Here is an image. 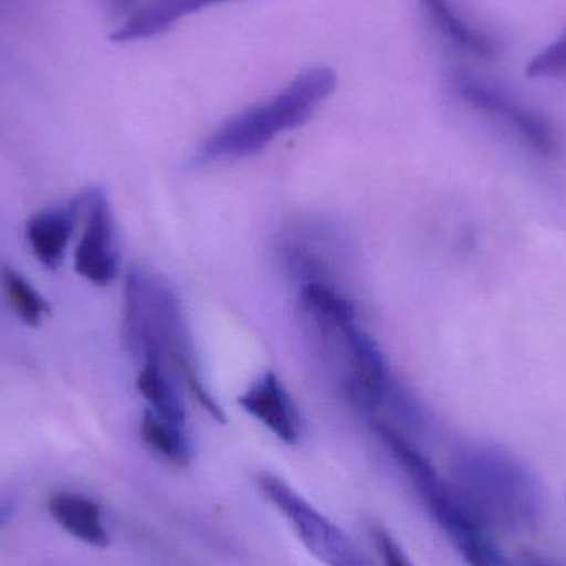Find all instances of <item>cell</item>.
Masks as SVG:
<instances>
[{
    "label": "cell",
    "instance_id": "cell-1",
    "mask_svg": "<svg viewBox=\"0 0 566 566\" xmlns=\"http://www.w3.org/2000/svg\"><path fill=\"white\" fill-rule=\"evenodd\" d=\"M452 472L455 491L492 532L531 531L541 521V482L507 449L469 446L455 454Z\"/></svg>",
    "mask_w": 566,
    "mask_h": 566
},
{
    "label": "cell",
    "instance_id": "cell-2",
    "mask_svg": "<svg viewBox=\"0 0 566 566\" xmlns=\"http://www.w3.org/2000/svg\"><path fill=\"white\" fill-rule=\"evenodd\" d=\"M123 310L129 349L143 361L168 365L195 399L206 398L209 391L196 368L188 326L175 293L142 269H129Z\"/></svg>",
    "mask_w": 566,
    "mask_h": 566
},
{
    "label": "cell",
    "instance_id": "cell-3",
    "mask_svg": "<svg viewBox=\"0 0 566 566\" xmlns=\"http://www.w3.org/2000/svg\"><path fill=\"white\" fill-rule=\"evenodd\" d=\"M336 75L328 66L303 70L277 95L239 113L216 129L199 149L201 161L239 159L262 151L282 133L298 128L335 92Z\"/></svg>",
    "mask_w": 566,
    "mask_h": 566
},
{
    "label": "cell",
    "instance_id": "cell-4",
    "mask_svg": "<svg viewBox=\"0 0 566 566\" xmlns=\"http://www.w3.org/2000/svg\"><path fill=\"white\" fill-rule=\"evenodd\" d=\"M373 426L465 565L512 566L495 542L494 532L462 501L452 482L441 479L431 462L392 426L382 421H375Z\"/></svg>",
    "mask_w": 566,
    "mask_h": 566
},
{
    "label": "cell",
    "instance_id": "cell-5",
    "mask_svg": "<svg viewBox=\"0 0 566 566\" xmlns=\"http://www.w3.org/2000/svg\"><path fill=\"white\" fill-rule=\"evenodd\" d=\"M259 491L281 512L303 547L326 566H375L352 538L277 475L259 474Z\"/></svg>",
    "mask_w": 566,
    "mask_h": 566
},
{
    "label": "cell",
    "instance_id": "cell-6",
    "mask_svg": "<svg viewBox=\"0 0 566 566\" xmlns=\"http://www.w3.org/2000/svg\"><path fill=\"white\" fill-rule=\"evenodd\" d=\"M323 338L342 349L343 391L365 412H375L388 392L385 359L378 346L355 322L316 323Z\"/></svg>",
    "mask_w": 566,
    "mask_h": 566
},
{
    "label": "cell",
    "instance_id": "cell-7",
    "mask_svg": "<svg viewBox=\"0 0 566 566\" xmlns=\"http://www.w3.org/2000/svg\"><path fill=\"white\" fill-rule=\"evenodd\" d=\"M78 196L83 231L73 255V268L93 285H109L118 279L122 269L112 208L102 189H86Z\"/></svg>",
    "mask_w": 566,
    "mask_h": 566
},
{
    "label": "cell",
    "instance_id": "cell-8",
    "mask_svg": "<svg viewBox=\"0 0 566 566\" xmlns=\"http://www.w3.org/2000/svg\"><path fill=\"white\" fill-rule=\"evenodd\" d=\"M455 92L472 108L481 109L511 129L527 148L545 158H554L560 151L557 133L544 116L515 102L502 90L475 76L458 73L454 76Z\"/></svg>",
    "mask_w": 566,
    "mask_h": 566
},
{
    "label": "cell",
    "instance_id": "cell-9",
    "mask_svg": "<svg viewBox=\"0 0 566 566\" xmlns=\"http://www.w3.org/2000/svg\"><path fill=\"white\" fill-rule=\"evenodd\" d=\"M239 405L285 444L298 442L302 432L298 411L275 373L268 371L261 376L239 398Z\"/></svg>",
    "mask_w": 566,
    "mask_h": 566
},
{
    "label": "cell",
    "instance_id": "cell-10",
    "mask_svg": "<svg viewBox=\"0 0 566 566\" xmlns=\"http://www.w3.org/2000/svg\"><path fill=\"white\" fill-rule=\"evenodd\" d=\"M80 211V196H75L65 206L43 209L27 221L25 238L30 251L49 271H56L62 265L70 239L78 222Z\"/></svg>",
    "mask_w": 566,
    "mask_h": 566
},
{
    "label": "cell",
    "instance_id": "cell-11",
    "mask_svg": "<svg viewBox=\"0 0 566 566\" xmlns=\"http://www.w3.org/2000/svg\"><path fill=\"white\" fill-rule=\"evenodd\" d=\"M418 2L439 33L455 49L485 62H491L497 56V40L481 27L469 22L452 0H418Z\"/></svg>",
    "mask_w": 566,
    "mask_h": 566
},
{
    "label": "cell",
    "instance_id": "cell-12",
    "mask_svg": "<svg viewBox=\"0 0 566 566\" xmlns=\"http://www.w3.org/2000/svg\"><path fill=\"white\" fill-rule=\"evenodd\" d=\"M221 2H228V0H149L112 33V40L126 43L151 39L171 29L176 22L185 19L189 13Z\"/></svg>",
    "mask_w": 566,
    "mask_h": 566
},
{
    "label": "cell",
    "instance_id": "cell-13",
    "mask_svg": "<svg viewBox=\"0 0 566 566\" xmlns=\"http://www.w3.org/2000/svg\"><path fill=\"white\" fill-rule=\"evenodd\" d=\"M53 521L69 534L92 547L105 548L109 535L102 524V511L96 502L78 494H56L49 502Z\"/></svg>",
    "mask_w": 566,
    "mask_h": 566
},
{
    "label": "cell",
    "instance_id": "cell-14",
    "mask_svg": "<svg viewBox=\"0 0 566 566\" xmlns=\"http://www.w3.org/2000/svg\"><path fill=\"white\" fill-rule=\"evenodd\" d=\"M136 388L145 401L151 406V411L166 421L182 426L186 421L185 406L172 386L171 379L166 375L165 366L161 363L143 361L136 378Z\"/></svg>",
    "mask_w": 566,
    "mask_h": 566
},
{
    "label": "cell",
    "instance_id": "cell-15",
    "mask_svg": "<svg viewBox=\"0 0 566 566\" xmlns=\"http://www.w3.org/2000/svg\"><path fill=\"white\" fill-rule=\"evenodd\" d=\"M0 285L10 308L23 325L35 328L52 312L50 303L15 269L0 265Z\"/></svg>",
    "mask_w": 566,
    "mask_h": 566
},
{
    "label": "cell",
    "instance_id": "cell-16",
    "mask_svg": "<svg viewBox=\"0 0 566 566\" xmlns=\"http://www.w3.org/2000/svg\"><path fill=\"white\" fill-rule=\"evenodd\" d=\"M143 441L163 458L176 465H188L192 459V449L181 426L159 418L153 411H146L139 424Z\"/></svg>",
    "mask_w": 566,
    "mask_h": 566
},
{
    "label": "cell",
    "instance_id": "cell-17",
    "mask_svg": "<svg viewBox=\"0 0 566 566\" xmlns=\"http://www.w3.org/2000/svg\"><path fill=\"white\" fill-rule=\"evenodd\" d=\"M298 305L303 313L312 316L313 322H355L352 302L339 295L328 283H305L300 292Z\"/></svg>",
    "mask_w": 566,
    "mask_h": 566
},
{
    "label": "cell",
    "instance_id": "cell-18",
    "mask_svg": "<svg viewBox=\"0 0 566 566\" xmlns=\"http://www.w3.org/2000/svg\"><path fill=\"white\" fill-rule=\"evenodd\" d=\"M525 73L531 78H552L566 73V32L532 56Z\"/></svg>",
    "mask_w": 566,
    "mask_h": 566
},
{
    "label": "cell",
    "instance_id": "cell-19",
    "mask_svg": "<svg viewBox=\"0 0 566 566\" xmlns=\"http://www.w3.org/2000/svg\"><path fill=\"white\" fill-rule=\"evenodd\" d=\"M373 538H375L376 547L381 554V560L385 566H412L408 555L405 554L398 542L392 538V535L382 527H375L373 531Z\"/></svg>",
    "mask_w": 566,
    "mask_h": 566
},
{
    "label": "cell",
    "instance_id": "cell-20",
    "mask_svg": "<svg viewBox=\"0 0 566 566\" xmlns=\"http://www.w3.org/2000/svg\"><path fill=\"white\" fill-rule=\"evenodd\" d=\"M512 566H560L557 562L538 554H524Z\"/></svg>",
    "mask_w": 566,
    "mask_h": 566
},
{
    "label": "cell",
    "instance_id": "cell-21",
    "mask_svg": "<svg viewBox=\"0 0 566 566\" xmlns=\"http://www.w3.org/2000/svg\"><path fill=\"white\" fill-rule=\"evenodd\" d=\"M13 514H15V502L12 499L0 501V532L12 521Z\"/></svg>",
    "mask_w": 566,
    "mask_h": 566
},
{
    "label": "cell",
    "instance_id": "cell-22",
    "mask_svg": "<svg viewBox=\"0 0 566 566\" xmlns=\"http://www.w3.org/2000/svg\"><path fill=\"white\" fill-rule=\"evenodd\" d=\"M115 3V7H118L119 10H128L129 7H133L135 0H112Z\"/></svg>",
    "mask_w": 566,
    "mask_h": 566
}]
</instances>
